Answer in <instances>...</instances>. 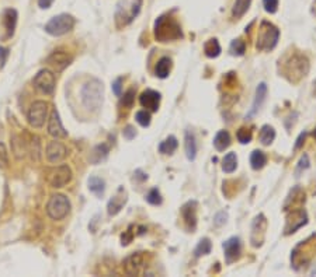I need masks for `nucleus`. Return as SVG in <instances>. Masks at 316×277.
<instances>
[{
    "mask_svg": "<svg viewBox=\"0 0 316 277\" xmlns=\"http://www.w3.org/2000/svg\"><path fill=\"white\" fill-rule=\"evenodd\" d=\"M48 104L45 101H35L32 102L28 111V122L32 128H42L47 121Z\"/></svg>",
    "mask_w": 316,
    "mask_h": 277,
    "instance_id": "11",
    "label": "nucleus"
},
{
    "mask_svg": "<svg viewBox=\"0 0 316 277\" xmlns=\"http://www.w3.org/2000/svg\"><path fill=\"white\" fill-rule=\"evenodd\" d=\"M280 38V30L274 24L269 21H263L257 34V51H271L274 49Z\"/></svg>",
    "mask_w": 316,
    "mask_h": 277,
    "instance_id": "5",
    "label": "nucleus"
},
{
    "mask_svg": "<svg viewBox=\"0 0 316 277\" xmlns=\"http://www.w3.org/2000/svg\"><path fill=\"white\" fill-rule=\"evenodd\" d=\"M135 119H136V122L139 123L141 126L143 128H148L150 125V114L146 111V109H143V111H138L136 112V115H135Z\"/></svg>",
    "mask_w": 316,
    "mask_h": 277,
    "instance_id": "37",
    "label": "nucleus"
},
{
    "mask_svg": "<svg viewBox=\"0 0 316 277\" xmlns=\"http://www.w3.org/2000/svg\"><path fill=\"white\" fill-rule=\"evenodd\" d=\"M252 4V0H235V4L232 8V15L235 18H240L247 13V10Z\"/></svg>",
    "mask_w": 316,
    "mask_h": 277,
    "instance_id": "29",
    "label": "nucleus"
},
{
    "mask_svg": "<svg viewBox=\"0 0 316 277\" xmlns=\"http://www.w3.org/2000/svg\"><path fill=\"white\" fill-rule=\"evenodd\" d=\"M309 168V157L307 154H304L302 157H301L300 162H298V167H297V172H300L302 169H307Z\"/></svg>",
    "mask_w": 316,
    "mask_h": 277,
    "instance_id": "43",
    "label": "nucleus"
},
{
    "mask_svg": "<svg viewBox=\"0 0 316 277\" xmlns=\"http://www.w3.org/2000/svg\"><path fill=\"white\" fill-rule=\"evenodd\" d=\"M148 266V255L145 252H135L129 255L125 261L122 262V268L128 276H139L142 275Z\"/></svg>",
    "mask_w": 316,
    "mask_h": 277,
    "instance_id": "8",
    "label": "nucleus"
},
{
    "mask_svg": "<svg viewBox=\"0 0 316 277\" xmlns=\"http://www.w3.org/2000/svg\"><path fill=\"white\" fill-rule=\"evenodd\" d=\"M266 95H267V85H266V83H260V84L257 85V88H256V97H254V101H253L252 109H250V112L247 114L249 118L254 115V114L260 109V107L263 105V102L266 101Z\"/></svg>",
    "mask_w": 316,
    "mask_h": 277,
    "instance_id": "22",
    "label": "nucleus"
},
{
    "mask_svg": "<svg viewBox=\"0 0 316 277\" xmlns=\"http://www.w3.org/2000/svg\"><path fill=\"white\" fill-rule=\"evenodd\" d=\"M34 87L38 90L42 94L45 95H51L55 91V85H56V78L55 74L48 69L40 70L35 77H34Z\"/></svg>",
    "mask_w": 316,
    "mask_h": 277,
    "instance_id": "9",
    "label": "nucleus"
},
{
    "mask_svg": "<svg viewBox=\"0 0 316 277\" xmlns=\"http://www.w3.org/2000/svg\"><path fill=\"white\" fill-rule=\"evenodd\" d=\"M267 164V155L260 151V150H254L252 154H250V165H252L253 169L259 171L264 165Z\"/></svg>",
    "mask_w": 316,
    "mask_h": 277,
    "instance_id": "28",
    "label": "nucleus"
},
{
    "mask_svg": "<svg viewBox=\"0 0 316 277\" xmlns=\"http://www.w3.org/2000/svg\"><path fill=\"white\" fill-rule=\"evenodd\" d=\"M146 202L153 205V206H158V205H162V195L159 192L156 188H153L148 195H146Z\"/></svg>",
    "mask_w": 316,
    "mask_h": 277,
    "instance_id": "39",
    "label": "nucleus"
},
{
    "mask_svg": "<svg viewBox=\"0 0 316 277\" xmlns=\"http://www.w3.org/2000/svg\"><path fill=\"white\" fill-rule=\"evenodd\" d=\"M71 62L72 56L68 55V52H65V51H55V52L49 55L47 59L48 65L51 68H54L56 71H62L65 68H68L71 65Z\"/></svg>",
    "mask_w": 316,
    "mask_h": 277,
    "instance_id": "15",
    "label": "nucleus"
},
{
    "mask_svg": "<svg viewBox=\"0 0 316 277\" xmlns=\"http://www.w3.org/2000/svg\"><path fill=\"white\" fill-rule=\"evenodd\" d=\"M17 11L14 8H6L3 11V27H4V31H6V37L4 38H11L14 35V30H16L17 25Z\"/></svg>",
    "mask_w": 316,
    "mask_h": 277,
    "instance_id": "21",
    "label": "nucleus"
},
{
    "mask_svg": "<svg viewBox=\"0 0 316 277\" xmlns=\"http://www.w3.org/2000/svg\"><path fill=\"white\" fill-rule=\"evenodd\" d=\"M122 135H124V138H128V140H132V138L136 136V132H135L134 129V126H126L125 129H124V132H122Z\"/></svg>",
    "mask_w": 316,
    "mask_h": 277,
    "instance_id": "44",
    "label": "nucleus"
},
{
    "mask_svg": "<svg viewBox=\"0 0 316 277\" xmlns=\"http://www.w3.org/2000/svg\"><path fill=\"white\" fill-rule=\"evenodd\" d=\"M177 147H179L177 138H174V136H169V138H165L159 144V151L162 154H165V155H170V154H173L177 150Z\"/></svg>",
    "mask_w": 316,
    "mask_h": 277,
    "instance_id": "27",
    "label": "nucleus"
},
{
    "mask_svg": "<svg viewBox=\"0 0 316 277\" xmlns=\"http://www.w3.org/2000/svg\"><path fill=\"white\" fill-rule=\"evenodd\" d=\"M263 6H264V10L267 13L274 14L278 10V0H263Z\"/></svg>",
    "mask_w": 316,
    "mask_h": 277,
    "instance_id": "41",
    "label": "nucleus"
},
{
    "mask_svg": "<svg viewBox=\"0 0 316 277\" xmlns=\"http://www.w3.org/2000/svg\"><path fill=\"white\" fill-rule=\"evenodd\" d=\"M287 220H293V223L288 228H285V235H290V234H294V232H297V230H300L301 227H304L305 224L308 223V217H307V213H305V210H302V208H293V213L291 215H288V218Z\"/></svg>",
    "mask_w": 316,
    "mask_h": 277,
    "instance_id": "17",
    "label": "nucleus"
},
{
    "mask_svg": "<svg viewBox=\"0 0 316 277\" xmlns=\"http://www.w3.org/2000/svg\"><path fill=\"white\" fill-rule=\"evenodd\" d=\"M170 70H172V61L169 58H162L156 65L155 73L159 78H166L170 73Z\"/></svg>",
    "mask_w": 316,
    "mask_h": 277,
    "instance_id": "30",
    "label": "nucleus"
},
{
    "mask_svg": "<svg viewBox=\"0 0 316 277\" xmlns=\"http://www.w3.org/2000/svg\"><path fill=\"white\" fill-rule=\"evenodd\" d=\"M267 230V220L263 214L256 215V218L253 220L252 224V234H250V242L254 248H259L263 245L264 235Z\"/></svg>",
    "mask_w": 316,
    "mask_h": 277,
    "instance_id": "12",
    "label": "nucleus"
},
{
    "mask_svg": "<svg viewBox=\"0 0 316 277\" xmlns=\"http://www.w3.org/2000/svg\"><path fill=\"white\" fill-rule=\"evenodd\" d=\"M184 147H186V155L190 161H194L197 157V141L196 136L191 131H186L184 135Z\"/></svg>",
    "mask_w": 316,
    "mask_h": 277,
    "instance_id": "23",
    "label": "nucleus"
},
{
    "mask_svg": "<svg viewBox=\"0 0 316 277\" xmlns=\"http://www.w3.org/2000/svg\"><path fill=\"white\" fill-rule=\"evenodd\" d=\"M139 104L143 108L152 111V112H156L159 109V105H160V94L158 91H153V90H146L141 94Z\"/></svg>",
    "mask_w": 316,
    "mask_h": 277,
    "instance_id": "19",
    "label": "nucleus"
},
{
    "mask_svg": "<svg viewBox=\"0 0 316 277\" xmlns=\"http://www.w3.org/2000/svg\"><path fill=\"white\" fill-rule=\"evenodd\" d=\"M126 200H128V198H126V192L124 191V188H118L117 193L111 198L110 202H108V205H107V211H108V214H118L119 211H121V208H124V205L126 203Z\"/></svg>",
    "mask_w": 316,
    "mask_h": 277,
    "instance_id": "20",
    "label": "nucleus"
},
{
    "mask_svg": "<svg viewBox=\"0 0 316 277\" xmlns=\"http://www.w3.org/2000/svg\"><path fill=\"white\" fill-rule=\"evenodd\" d=\"M246 51V42L242 39H235L230 44V54L235 56H242Z\"/></svg>",
    "mask_w": 316,
    "mask_h": 277,
    "instance_id": "36",
    "label": "nucleus"
},
{
    "mask_svg": "<svg viewBox=\"0 0 316 277\" xmlns=\"http://www.w3.org/2000/svg\"><path fill=\"white\" fill-rule=\"evenodd\" d=\"M8 165V154L6 146L0 143V168H7Z\"/></svg>",
    "mask_w": 316,
    "mask_h": 277,
    "instance_id": "40",
    "label": "nucleus"
},
{
    "mask_svg": "<svg viewBox=\"0 0 316 277\" xmlns=\"http://www.w3.org/2000/svg\"><path fill=\"white\" fill-rule=\"evenodd\" d=\"M182 215L184 224L189 231H194L197 227V202H187L182 208Z\"/></svg>",
    "mask_w": 316,
    "mask_h": 277,
    "instance_id": "13",
    "label": "nucleus"
},
{
    "mask_svg": "<svg viewBox=\"0 0 316 277\" xmlns=\"http://www.w3.org/2000/svg\"><path fill=\"white\" fill-rule=\"evenodd\" d=\"M48 184L52 188H63L72 181V169L69 165H59L55 168L49 169L48 172Z\"/></svg>",
    "mask_w": 316,
    "mask_h": 277,
    "instance_id": "10",
    "label": "nucleus"
},
{
    "mask_svg": "<svg viewBox=\"0 0 316 277\" xmlns=\"http://www.w3.org/2000/svg\"><path fill=\"white\" fill-rule=\"evenodd\" d=\"M48 133L52 136V138H66L68 136V132L65 131L62 122H61V118H59V112L54 109L52 114L49 116V122H48Z\"/></svg>",
    "mask_w": 316,
    "mask_h": 277,
    "instance_id": "18",
    "label": "nucleus"
},
{
    "mask_svg": "<svg viewBox=\"0 0 316 277\" xmlns=\"http://www.w3.org/2000/svg\"><path fill=\"white\" fill-rule=\"evenodd\" d=\"M213 146L218 151H225L230 146V136L226 131H219L213 138Z\"/></svg>",
    "mask_w": 316,
    "mask_h": 277,
    "instance_id": "26",
    "label": "nucleus"
},
{
    "mask_svg": "<svg viewBox=\"0 0 316 277\" xmlns=\"http://www.w3.org/2000/svg\"><path fill=\"white\" fill-rule=\"evenodd\" d=\"M142 7V0H121L115 8V24L122 28L135 20Z\"/></svg>",
    "mask_w": 316,
    "mask_h": 277,
    "instance_id": "4",
    "label": "nucleus"
},
{
    "mask_svg": "<svg viewBox=\"0 0 316 277\" xmlns=\"http://www.w3.org/2000/svg\"><path fill=\"white\" fill-rule=\"evenodd\" d=\"M8 58V49L7 48H3L0 46V66H4V63L7 61Z\"/></svg>",
    "mask_w": 316,
    "mask_h": 277,
    "instance_id": "47",
    "label": "nucleus"
},
{
    "mask_svg": "<svg viewBox=\"0 0 316 277\" xmlns=\"http://www.w3.org/2000/svg\"><path fill=\"white\" fill-rule=\"evenodd\" d=\"M71 211V202L65 195H54L47 205V213L52 220H63Z\"/></svg>",
    "mask_w": 316,
    "mask_h": 277,
    "instance_id": "7",
    "label": "nucleus"
},
{
    "mask_svg": "<svg viewBox=\"0 0 316 277\" xmlns=\"http://www.w3.org/2000/svg\"><path fill=\"white\" fill-rule=\"evenodd\" d=\"M314 138H316V128H315V132H314Z\"/></svg>",
    "mask_w": 316,
    "mask_h": 277,
    "instance_id": "50",
    "label": "nucleus"
},
{
    "mask_svg": "<svg viewBox=\"0 0 316 277\" xmlns=\"http://www.w3.org/2000/svg\"><path fill=\"white\" fill-rule=\"evenodd\" d=\"M305 136H307V133L304 132V133H301L300 138H297V143H295V150H298L302 144H304V140H305Z\"/></svg>",
    "mask_w": 316,
    "mask_h": 277,
    "instance_id": "49",
    "label": "nucleus"
},
{
    "mask_svg": "<svg viewBox=\"0 0 316 277\" xmlns=\"http://www.w3.org/2000/svg\"><path fill=\"white\" fill-rule=\"evenodd\" d=\"M108 151H110V147L107 146V144H104V143L100 144V146H97L93 150V154H92V162L99 164V162L105 160V157L108 155Z\"/></svg>",
    "mask_w": 316,
    "mask_h": 277,
    "instance_id": "34",
    "label": "nucleus"
},
{
    "mask_svg": "<svg viewBox=\"0 0 316 277\" xmlns=\"http://www.w3.org/2000/svg\"><path fill=\"white\" fill-rule=\"evenodd\" d=\"M204 52L208 58H218L221 55V45L215 38H211L204 44Z\"/></svg>",
    "mask_w": 316,
    "mask_h": 277,
    "instance_id": "31",
    "label": "nucleus"
},
{
    "mask_svg": "<svg viewBox=\"0 0 316 277\" xmlns=\"http://www.w3.org/2000/svg\"><path fill=\"white\" fill-rule=\"evenodd\" d=\"M121 88H122V78L118 77V78L112 83V91H114V94H115L117 97L121 95Z\"/></svg>",
    "mask_w": 316,
    "mask_h": 277,
    "instance_id": "45",
    "label": "nucleus"
},
{
    "mask_svg": "<svg viewBox=\"0 0 316 277\" xmlns=\"http://www.w3.org/2000/svg\"><path fill=\"white\" fill-rule=\"evenodd\" d=\"M274 138H276V131H274V128H273V126H270V125H264L260 131L261 144H264V146H270V144L274 141Z\"/></svg>",
    "mask_w": 316,
    "mask_h": 277,
    "instance_id": "32",
    "label": "nucleus"
},
{
    "mask_svg": "<svg viewBox=\"0 0 316 277\" xmlns=\"http://www.w3.org/2000/svg\"><path fill=\"white\" fill-rule=\"evenodd\" d=\"M68 155V150L65 144H62L61 141H56V140H52L49 141L47 146V158L48 161L52 162V164H56V162H61Z\"/></svg>",
    "mask_w": 316,
    "mask_h": 277,
    "instance_id": "14",
    "label": "nucleus"
},
{
    "mask_svg": "<svg viewBox=\"0 0 316 277\" xmlns=\"http://www.w3.org/2000/svg\"><path fill=\"white\" fill-rule=\"evenodd\" d=\"M75 17L71 14H58L45 24V32L52 37H62L75 27Z\"/></svg>",
    "mask_w": 316,
    "mask_h": 277,
    "instance_id": "6",
    "label": "nucleus"
},
{
    "mask_svg": "<svg viewBox=\"0 0 316 277\" xmlns=\"http://www.w3.org/2000/svg\"><path fill=\"white\" fill-rule=\"evenodd\" d=\"M237 167V158L235 153H228L222 160V169L226 174H232Z\"/></svg>",
    "mask_w": 316,
    "mask_h": 277,
    "instance_id": "33",
    "label": "nucleus"
},
{
    "mask_svg": "<svg viewBox=\"0 0 316 277\" xmlns=\"http://www.w3.org/2000/svg\"><path fill=\"white\" fill-rule=\"evenodd\" d=\"M55 0H38V6L41 8H49L52 6V3H54Z\"/></svg>",
    "mask_w": 316,
    "mask_h": 277,
    "instance_id": "48",
    "label": "nucleus"
},
{
    "mask_svg": "<svg viewBox=\"0 0 316 277\" xmlns=\"http://www.w3.org/2000/svg\"><path fill=\"white\" fill-rule=\"evenodd\" d=\"M309 71V62L307 56L301 54L291 55L283 66V76L291 81V83H298L302 77L307 76Z\"/></svg>",
    "mask_w": 316,
    "mask_h": 277,
    "instance_id": "3",
    "label": "nucleus"
},
{
    "mask_svg": "<svg viewBox=\"0 0 316 277\" xmlns=\"http://www.w3.org/2000/svg\"><path fill=\"white\" fill-rule=\"evenodd\" d=\"M211 249H212V244H211V241L208 238H203L200 242H198L197 248H196V251H194V254L197 258L200 256H203V255H208L211 252Z\"/></svg>",
    "mask_w": 316,
    "mask_h": 277,
    "instance_id": "35",
    "label": "nucleus"
},
{
    "mask_svg": "<svg viewBox=\"0 0 316 277\" xmlns=\"http://www.w3.org/2000/svg\"><path fill=\"white\" fill-rule=\"evenodd\" d=\"M305 202V193H304V191L301 189V188H294L293 191H291V193H290V196H288V199H287V202H285V205H284V210H290V206L293 208V206H295V205H301V203H304Z\"/></svg>",
    "mask_w": 316,
    "mask_h": 277,
    "instance_id": "24",
    "label": "nucleus"
},
{
    "mask_svg": "<svg viewBox=\"0 0 316 277\" xmlns=\"http://www.w3.org/2000/svg\"><path fill=\"white\" fill-rule=\"evenodd\" d=\"M87 186H89V191L92 193H95L96 196H99V198H102L104 195V191H105V182L99 177L89 178Z\"/></svg>",
    "mask_w": 316,
    "mask_h": 277,
    "instance_id": "25",
    "label": "nucleus"
},
{
    "mask_svg": "<svg viewBox=\"0 0 316 277\" xmlns=\"http://www.w3.org/2000/svg\"><path fill=\"white\" fill-rule=\"evenodd\" d=\"M132 238H134V234L131 232V227H129V230L125 231V234H122V237H121L122 245H128L132 241Z\"/></svg>",
    "mask_w": 316,
    "mask_h": 277,
    "instance_id": "46",
    "label": "nucleus"
},
{
    "mask_svg": "<svg viewBox=\"0 0 316 277\" xmlns=\"http://www.w3.org/2000/svg\"><path fill=\"white\" fill-rule=\"evenodd\" d=\"M222 246H223V252H225V259L228 263H232V262L237 261L240 258L242 245H240V239L237 237L226 239Z\"/></svg>",
    "mask_w": 316,
    "mask_h": 277,
    "instance_id": "16",
    "label": "nucleus"
},
{
    "mask_svg": "<svg viewBox=\"0 0 316 277\" xmlns=\"http://www.w3.org/2000/svg\"><path fill=\"white\" fill-rule=\"evenodd\" d=\"M103 94L104 87L103 83L97 78H92L89 80L86 84L82 87V102L86 109L90 112H97L102 105H103Z\"/></svg>",
    "mask_w": 316,
    "mask_h": 277,
    "instance_id": "1",
    "label": "nucleus"
},
{
    "mask_svg": "<svg viewBox=\"0 0 316 277\" xmlns=\"http://www.w3.org/2000/svg\"><path fill=\"white\" fill-rule=\"evenodd\" d=\"M236 138L242 144H247V143H250V141H252V138H253L252 131H249V129H246V128H240V129L237 131Z\"/></svg>",
    "mask_w": 316,
    "mask_h": 277,
    "instance_id": "38",
    "label": "nucleus"
},
{
    "mask_svg": "<svg viewBox=\"0 0 316 277\" xmlns=\"http://www.w3.org/2000/svg\"><path fill=\"white\" fill-rule=\"evenodd\" d=\"M135 100V91L134 90H128V91L124 94V98H122V105L125 108H132V104H134Z\"/></svg>",
    "mask_w": 316,
    "mask_h": 277,
    "instance_id": "42",
    "label": "nucleus"
},
{
    "mask_svg": "<svg viewBox=\"0 0 316 277\" xmlns=\"http://www.w3.org/2000/svg\"><path fill=\"white\" fill-rule=\"evenodd\" d=\"M155 38L159 42H170L182 39V27L170 15H162L155 21Z\"/></svg>",
    "mask_w": 316,
    "mask_h": 277,
    "instance_id": "2",
    "label": "nucleus"
}]
</instances>
